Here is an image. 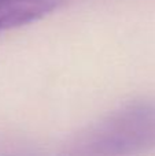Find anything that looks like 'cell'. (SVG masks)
<instances>
[{"instance_id":"7a4b0ae2","label":"cell","mask_w":155,"mask_h":156,"mask_svg":"<svg viewBox=\"0 0 155 156\" xmlns=\"http://www.w3.org/2000/svg\"><path fill=\"white\" fill-rule=\"evenodd\" d=\"M59 0H0V30L19 27L48 15Z\"/></svg>"},{"instance_id":"6da1fadb","label":"cell","mask_w":155,"mask_h":156,"mask_svg":"<svg viewBox=\"0 0 155 156\" xmlns=\"http://www.w3.org/2000/svg\"><path fill=\"white\" fill-rule=\"evenodd\" d=\"M155 151V99L132 100L80 130L65 154L121 156Z\"/></svg>"}]
</instances>
